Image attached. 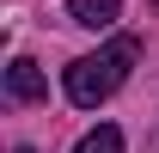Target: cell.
I'll list each match as a JSON object with an SVG mask.
<instances>
[{"label": "cell", "instance_id": "cell-1", "mask_svg": "<svg viewBox=\"0 0 159 153\" xmlns=\"http://www.w3.org/2000/svg\"><path fill=\"white\" fill-rule=\"evenodd\" d=\"M141 61V37H110L104 49H92V55L67 61V74H61V86H67V104H80V110H98L104 98L116 92L122 80H129V67Z\"/></svg>", "mask_w": 159, "mask_h": 153}, {"label": "cell", "instance_id": "cell-2", "mask_svg": "<svg viewBox=\"0 0 159 153\" xmlns=\"http://www.w3.org/2000/svg\"><path fill=\"white\" fill-rule=\"evenodd\" d=\"M43 92H49V80H43V67L31 55H12V61H6V98H12V104H37Z\"/></svg>", "mask_w": 159, "mask_h": 153}, {"label": "cell", "instance_id": "cell-3", "mask_svg": "<svg viewBox=\"0 0 159 153\" xmlns=\"http://www.w3.org/2000/svg\"><path fill=\"white\" fill-rule=\"evenodd\" d=\"M67 19L86 25V31H110L122 19V0H67Z\"/></svg>", "mask_w": 159, "mask_h": 153}, {"label": "cell", "instance_id": "cell-4", "mask_svg": "<svg viewBox=\"0 0 159 153\" xmlns=\"http://www.w3.org/2000/svg\"><path fill=\"white\" fill-rule=\"evenodd\" d=\"M74 153H122V129H110V123H98V129L86 135Z\"/></svg>", "mask_w": 159, "mask_h": 153}, {"label": "cell", "instance_id": "cell-5", "mask_svg": "<svg viewBox=\"0 0 159 153\" xmlns=\"http://www.w3.org/2000/svg\"><path fill=\"white\" fill-rule=\"evenodd\" d=\"M19 153H31V147H19Z\"/></svg>", "mask_w": 159, "mask_h": 153}]
</instances>
